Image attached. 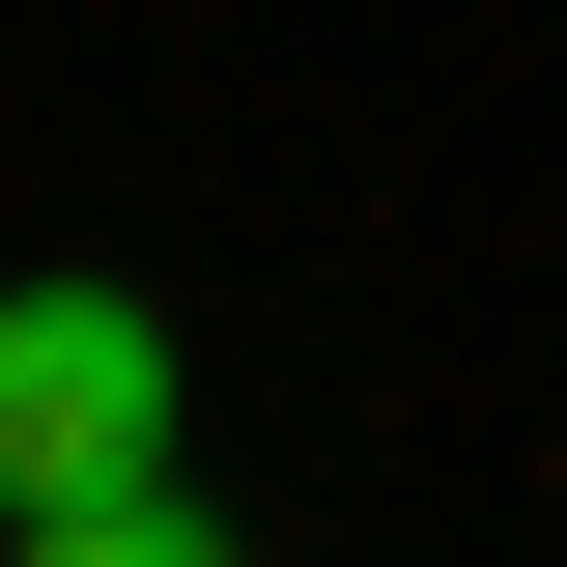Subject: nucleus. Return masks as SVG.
I'll return each instance as SVG.
<instances>
[{
	"label": "nucleus",
	"instance_id": "f257e3e1",
	"mask_svg": "<svg viewBox=\"0 0 567 567\" xmlns=\"http://www.w3.org/2000/svg\"><path fill=\"white\" fill-rule=\"evenodd\" d=\"M171 483V312L142 284H0V511Z\"/></svg>",
	"mask_w": 567,
	"mask_h": 567
},
{
	"label": "nucleus",
	"instance_id": "f03ea898",
	"mask_svg": "<svg viewBox=\"0 0 567 567\" xmlns=\"http://www.w3.org/2000/svg\"><path fill=\"white\" fill-rule=\"evenodd\" d=\"M29 567H256L199 483H114V511H29Z\"/></svg>",
	"mask_w": 567,
	"mask_h": 567
}]
</instances>
